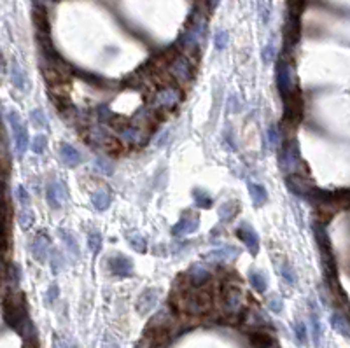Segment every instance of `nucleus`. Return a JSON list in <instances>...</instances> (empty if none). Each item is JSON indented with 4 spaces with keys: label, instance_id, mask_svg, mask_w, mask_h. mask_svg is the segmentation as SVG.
<instances>
[{
    "label": "nucleus",
    "instance_id": "obj_1",
    "mask_svg": "<svg viewBox=\"0 0 350 348\" xmlns=\"http://www.w3.org/2000/svg\"><path fill=\"white\" fill-rule=\"evenodd\" d=\"M4 318L6 322L20 332L23 324L28 320L27 315V304H25L23 294H9L4 301Z\"/></svg>",
    "mask_w": 350,
    "mask_h": 348
},
{
    "label": "nucleus",
    "instance_id": "obj_2",
    "mask_svg": "<svg viewBox=\"0 0 350 348\" xmlns=\"http://www.w3.org/2000/svg\"><path fill=\"white\" fill-rule=\"evenodd\" d=\"M7 121L11 125V132L14 137V146H16V152L20 156H23L27 152L28 146H30V140H28V130L25 126V123L21 121V118L18 115L16 110H11L7 114Z\"/></svg>",
    "mask_w": 350,
    "mask_h": 348
},
{
    "label": "nucleus",
    "instance_id": "obj_3",
    "mask_svg": "<svg viewBox=\"0 0 350 348\" xmlns=\"http://www.w3.org/2000/svg\"><path fill=\"white\" fill-rule=\"evenodd\" d=\"M282 100H284V121L291 123V125H298L303 118L301 93L294 88L286 96H282Z\"/></svg>",
    "mask_w": 350,
    "mask_h": 348
},
{
    "label": "nucleus",
    "instance_id": "obj_4",
    "mask_svg": "<svg viewBox=\"0 0 350 348\" xmlns=\"http://www.w3.org/2000/svg\"><path fill=\"white\" fill-rule=\"evenodd\" d=\"M210 306H212L210 296L205 294V292L193 291V292H186L182 296V308L186 311H189V313L194 315L205 313Z\"/></svg>",
    "mask_w": 350,
    "mask_h": 348
},
{
    "label": "nucleus",
    "instance_id": "obj_5",
    "mask_svg": "<svg viewBox=\"0 0 350 348\" xmlns=\"http://www.w3.org/2000/svg\"><path fill=\"white\" fill-rule=\"evenodd\" d=\"M11 238V206L6 199H0V254L7 252Z\"/></svg>",
    "mask_w": 350,
    "mask_h": 348
},
{
    "label": "nucleus",
    "instance_id": "obj_6",
    "mask_svg": "<svg viewBox=\"0 0 350 348\" xmlns=\"http://www.w3.org/2000/svg\"><path fill=\"white\" fill-rule=\"evenodd\" d=\"M198 226H200V217L196 215V213L193 212H184L182 217L179 219V222L174 226V229H172V235L174 237H186V235H191L194 233V231L198 229Z\"/></svg>",
    "mask_w": 350,
    "mask_h": 348
},
{
    "label": "nucleus",
    "instance_id": "obj_7",
    "mask_svg": "<svg viewBox=\"0 0 350 348\" xmlns=\"http://www.w3.org/2000/svg\"><path fill=\"white\" fill-rule=\"evenodd\" d=\"M168 72H170L179 82H187L191 79V75H193V68H191L189 60H187L186 56H180V54L174 56V60L170 61Z\"/></svg>",
    "mask_w": 350,
    "mask_h": 348
},
{
    "label": "nucleus",
    "instance_id": "obj_8",
    "mask_svg": "<svg viewBox=\"0 0 350 348\" xmlns=\"http://www.w3.org/2000/svg\"><path fill=\"white\" fill-rule=\"evenodd\" d=\"M237 237L244 242V245L249 249V252L252 256H258L259 252V237L254 231V227L247 222H242L240 226L237 227Z\"/></svg>",
    "mask_w": 350,
    "mask_h": 348
},
{
    "label": "nucleus",
    "instance_id": "obj_9",
    "mask_svg": "<svg viewBox=\"0 0 350 348\" xmlns=\"http://www.w3.org/2000/svg\"><path fill=\"white\" fill-rule=\"evenodd\" d=\"M286 182L291 193H294L296 196H301V198H310L312 191L315 189L308 179H305L303 175H298V173H291L286 179Z\"/></svg>",
    "mask_w": 350,
    "mask_h": 348
},
{
    "label": "nucleus",
    "instance_id": "obj_10",
    "mask_svg": "<svg viewBox=\"0 0 350 348\" xmlns=\"http://www.w3.org/2000/svg\"><path fill=\"white\" fill-rule=\"evenodd\" d=\"M180 100V91L177 88H163L154 95L153 105L158 108H172L179 103Z\"/></svg>",
    "mask_w": 350,
    "mask_h": 348
},
{
    "label": "nucleus",
    "instance_id": "obj_11",
    "mask_svg": "<svg viewBox=\"0 0 350 348\" xmlns=\"http://www.w3.org/2000/svg\"><path fill=\"white\" fill-rule=\"evenodd\" d=\"M277 86H279L280 96H286L287 93L294 89L291 77V67L286 61H279V65H277Z\"/></svg>",
    "mask_w": 350,
    "mask_h": 348
},
{
    "label": "nucleus",
    "instance_id": "obj_12",
    "mask_svg": "<svg viewBox=\"0 0 350 348\" xmlns=\"http://www.w3.org/2000/svg\"><path fill=\"white\" fill-rule=\"evenodd\" d=\"M109 268L114 275H118V277H130V275H133V261L130 259V257L123 256V254H118V256L110 257Z\"/></svg>",
    "mask_w": 350,
    "mask_h": 348
},
{
    "label": "nucleus",
    "instance_id": "obj_13",
    "mask_svg": "<svg viewBox=\"0 0 350 348\" xmlns=\"http://www.w3.org/2000/svg\"><path fill=\"white\" fill-rule=\"evenodd\" d=\"M67 196H68L67 189H65V186L58 182V180H55V182H51L48 186V201L53 208H61Z\"/></svg>",
    "mask_w": 350,
    "mask_h": 348
},
{
    "label": "nucleus",
    "instance_id": "obj_14",
    "mask_svg": "<svg viewBox=\"0 0 350 348\" xmlns=\"http://www.w3.org/2000/svg\"><path fill=\"white\" fill-rule=\"evenodd\" d=\"M238 256V249L229 247V245H224V247H219L215 250H210L208 254H205V259L212 261V263H228V261H233L235 257Z\"/></svg>",
    "mask_w": 350,
    "mask_h": 348
},
{
    "label": "nucleus",
    "instance_id": "obj_15",
    "mask_svg": "<svg viewBox=\"0 0 350 348\" xmlns=\"http://www.w3.org/2000/svg\"><path fill=\"white\" fill-rule=\"evenodd\" d=\"M34 21H35V27H37V37H48L49 20H48V13H46V9L42 6H35Z\"/></svg>",
    "mask_w": 350,
    "mask_h": 348
},
{
    "label": "nucleus",
    "instance_id": "obj_16",
    "mask_svg": "<svg viewBox=\"0 0 350 348\" xmlns=\"http://www.w3.org/2000/svg\"><path fill=\"white\" fill-rule=\"evenodd\" d=\"M222 304L224 310L228 313H235L242 308V292L235 287H229L228 291H224V298H222Z\"/></svg>",
    "mask_w": 350,
    "mask_h": 348
},
{
    "label": "nucleus",
    "instance_id": "obj_17",
    "mask_svg": "<svg viewBox=\"0 0 350 348\" xmlns=\"http://www.w3.org/2000/svg\"><path fill=\"white\" fill-rule=\"evenodd\" d=\"M49 249H51V242H49V238L46 237L44 233L37 235L34 240V244H32V252H34V257L39 261H44L46 257H48L49 254Z\"/></svg>",
    "mask_w": 350,
    "mask_h": 348
},
{
    "label": "nucleus",
    "instance_id": "obj_18",
    "mask_svg": "<svg viewBox=\"0 0 350 348\" xmlns=\"http://www.w3.org/2000/svg\"><path fill=\"white\" fill-rule=\"evenodd\" d=\"M58 235H60L61 242H63L65 249H67V252L72 256V259H77V257L81 256V252H79V244H77L75 235L68 229H60Z\"/></svg>",
    "mask_w": 350,
    "mask_h": 348
},
{
    "label": "nucleus",
    "instance_id": "obj_19",
    "mask_svg": "<svg viewBox=\"0 0 350 348\" xmlns=\"http://www.w3.org/2000/svg\"><path fill=\"white\" fill-rule=\"evenodd\" d=\"M60 156L61 161L67 166H70V168H74V166H77L81 163V152L75 149L74 146H70V144H63L60 147Z\"/></svg>",
    "mask_w": 350,
    "mask_h": 348
},
{
    "label": "nucleus",
    "instance_id": "obj_20",
    "mask_svg": "<svg viewBox=\"0 0 350 348\" xmlns=\"http://www.w3.org/2000/svg\"><path fill=\"white\" fill-rule=\"evenodd\" d=\"M121 137L130 144H146L147 133L140 126H128L121 130Z\"/></svg>",
    "mask_w": 350,
    "mask_h": 348
},
{
    "label": "nucleus",
    "instance_id": "obj_21",
    "mask_svg": "<svg viewBox=\"0 0 350 348\" xmlns=\"http://www.w3.org/2000/svg\"><path fill=\"white\" fill-rule=\"evenodd\" d=\"M158 294L160 292L156 291V289H153V291H146L142 296L139 298V301H137V308H139L140 313H147L149 310H153L154 306H156L158 303Z\"/></svg>",
    "mask_w": 350,
    "mask_h": 348
},
{
    "label": "nucleus",
    "instance_id": "obj_22",
    "mask_svg": "<svg viewBox=\"0 0 350 348\" xmlns=\"http://www.w3.org/2000/svg\"><path fill=\"white\" fill-rule=\"evenodd\" d=\"M189 278L194 287H201V285L207 284L208 278H210V271L205 266H201V264H194V266L189 268Z\"/></svg>",
    "mask_w": 350,
    "mask_h": 348
},
{
    "label": "nucleus",
    "instance_id": "obj_23",
    "mask_svg": "<svg viewBox=\"0 0 350 348\" xmlns=\"http://www.w3.org/2000/svg\"><path fill=\"white\" fill-rule=\"evenodd\" d=\"M247 189H249V194H251V198H252V203H254L256 206H261L268 201V193H266V189L261 186V184L249 182Z\"/></svg>",
    "mask_w": 350,
    "mask_h": 348
},
{
    "label": "nucleus",
    "instance_id": "obj_24",
    "mask_svg": "<svg viewBox=\"0 0 350 348\" xmlns=\"http://www.w3.org/2000/svg\"><path fill=\"white\" fill-rule=\"evenodd\" d=\"M249 282H251V285L254 287V291L259 292V294H265L266 289H268V280H266V277L263 275V271H258V270L249 271Z\"/></svg>",
    "mask_w": 350,
    "mask_h": 348
},
{
    "label": "nucleus",
    "instance_id": "obj_25",
    "mask_svg": "<svg viewBox=\"0 0 350 348\" xmlns=\"http://www.w3.org/2000/svg\"><path fill=\"white\" fill-rule=\"evenodd\" d=\"M11 81H13V84L16 86V88H20V89L27 88V75H25L23 68H21L16 61H13V65H11Z\"/></svg>",
    "mask_w": 350,
    "mask_h": 348
},
{
    "label": "nucleus",
    "instance_id": "obj_26",
    "mask_svg": "<svg viewBox=\"0 0 350 348\" xmlns=\"http://www.w3.org/2000/svg\"><path fill=\"white\" fill-rule=\"evenodd\" d=\"M193 198L200 208H210L212 206V196L205 189H200V187L193 189Z\"/></svg>",
    "mask_w": 350,
    "mask_h": 348
},
{
    "label": "nucleus",
    "instance_id": "obj_27",
    "mask_svg": "<svg viewBox=\"0 0 350 348\" xmlns=\"http://www.w3.org/2000/svg\"><path fill=\"white\" fill-rule=\"evenodd\" d=\"M331 325H333L334 331H338L340 334H343V336H347V338H350L348 324H347V320H345V318L341 317L340 313H333V315H331Z\"/></svg>",
    "mask_w": 350,
    "mask_h": 348
},
{
    "label": "nucleus",
    "instance_id": "obj_28",
    "mask_svg": "<svg viewBox=\"0 0 350 348\" xmlns=\"http://www.w3.org/2000/svg\"><path fill=\"white\" fill-rule=\"evenodd\" d=\"M91 199L96 210H107L110 205V194L107 191H96Z\"/></svg>",
    "mask_w": 350,
    "mask_h": 348
},
{
    "label": "nucleus",
    "instance_id": "obj_29",
    "mask_svg": "<svg viewBox=\"0 0 350 348\" xmlns=\"http://www.w3.org/2000/svg\"><path fill=\"white\" fill-rule=\"evenodd\" d=\"M88 247L91 250L93 256H96V254L102 250V235H100L98 231H91V233L88 235Z\"/></svg>",
    "mask_w": 350,
    "mask_h": 348
},
{
    "label": "nucleus",
    "instance_id": "obj_30",
    "mask_svg": "<svg viewBox=\"0 0 350 348\" xmlns=\"http://www.w3.org/2000/svg\"><path fill=\"white\" fill-rule=\"evenodd\" d=\"M235 213H237V205H235L233 201L224 203V205H221V208H219V217H221L222 222L231 220L235 217Z\"/></svg>",
    "mask_w": 350,
    "mask_h": 348
},
{
    "label": "nucleus",
    "instance_id": "obj_31",
    "mask_svg": "<svg viewBox=\"0 0 350 348\" xmlns=\"http://www.w3.org/2000/svg\"><path fill=\"white\" fill-rule=\"evenodd\" d=\"M310 322H312L313 339H315V343H319V338H320V320H319L317 308H315V304H313V303H312V311H310Z\"/></svg>",
    "mask_w": 350,
    "mask_h": 348
},
{
    "label": "nucleus",
    "instance_id": "obj_32",
    "mask_svg": "<svg viewBox=\"0 0 350 348\" xmlns=\"http://www.w3.org/2000/svg\"><path fill=\"white\" fill-rule=\"evenodd\" d=\"M34 220H35L34 212H32L28 206H27V208L21 210V213H20V224H21V227H23V229H28V227L34 224Z\"/></svg>",
    "mask_w": 350,
    "mask_h": 348
},
{
    "label": "nucleus",
    "instance_id": "obj_33",
    "mask_svg": "<svg viewBox=\"0 0 350 348\" xmlns=\"http://www.w3.org/2000/svg\"><path fill=\"white\" fill-rule=\"evenodd\" d=\"M9 179V161L4 154H0V187H4Z\"/></svg>",
    "mask_w": 350,
    "mask_h": 348
},
{
    "label": "nucleus",
    "instance_id": "obj_34",
    "mask_svg": "<svg viewBox=\"0 0 350 348\" xmlns=\"http://www.w3.org/2000/svg\"><path fill=\"white\" fill-rule=\"evenodd\" d=\"M46 146H48V139H46V135H37L34 137V140H32V151L35 152V154H42L46 149Z\"/></svg>",
    "mask_w": 350,
    "mask_h": 348
},
{
    "label": "nucleus",
    "instance_id": "obj_35",
    "mask_svg": "<svg viewBox=\"0 0 350 348\" xmlns=\"http://www.w3.org/2000/svg\"><path fill=\"white\" fill-rule=\"evenodd\" d=\"M130 245H132V249H135L137 252H146V240H144L140 235L133 233L130 235Z\"/></svg>",
    "mask_w": 350,
    "mask_h": 348
},
{
    "label": "nucleus",
    "instance_id": "obj_36",
    "mask_svg": "<svg viewBox=\"0 0 350 348\" xmlns=\"http://www.w3.org/2000/svg\"><path fill=\"white\" fill-rule=\"evenodd\" d=\"M252 345H258V346H272L275 345V341L273 339H270L268 334H261V332H258V334H252Z\"/></svg>",
    "mask_w": 350,
    "mask_h": 348
},
{
    "label": "nucleus",
    "instance_id": "obj_37",
    "mask_svg": "<svg viewBox=\"0 0 350 348\" xmlns=\"http://www.w3.org/2000/svg\"><path fill=\"white\" fill-rule=\"evenodd\" d=\"M280 273H282L284 280H286L287 284H291V285L296 284V273H294V270L291 268L289 263H284V266L280 268Z\"/></svg>",
    "mask_w": 350,
    "mask_h": 348
},
{
    "label": "nucleus",
    "instance_id": "obj_38",
    "mask_svg": "<svg viewBox=\"0 0 350 348\" xmlns=\"http://www.w3.org/2000/svg\"><path fill=\"white\" fill-rule=\"evenodd\" d=\"M268 310H272L273 313H282L284 310V299L280 298V296H272V298L268 299Z\"/></svg>",
    "mask_w": 350,
    "mask_h": 348
},
{
    "label": "nucleus",
    "instance_id": "obj_39",
    "mask_svg": "<svg viewBox=\"0 0 350 348\" xmlns=\"http://www.w3.org/2000/svg\"><path fill=\"white\" fill-rule=\"evenodd\" d=\"M32 121H34V125H37L39 128H48V119H46L44 112H42L41 108L32 110Z\"/></svg>",
    "mask_w": 350,
    "mask_h": 348
},
{
    "label": "nucleus",
    "instance_id": "obj_40",
    "mask_svg": "<svg viewBox=\"0 0 350 348\" xmlns=\"http://www.w3.org/2000/svg\"><path fill=\"white\" fill-rule=\"evenodd\" d=\"M214 44L217 49H224L228 44V32L226 30H217L214 35Z\"/></svg>",
    "mask_w": 350,
    "mask_h": 348
},
{
    "label": "nucleus",
    "instance_id": "obj_41",
    "mask_svg": "<svg viewBox=\"0 0 350 348\" xmlns=\"http://www.w3.org/2000/svg\"><path fill=\"white\" fill-rule=\"evenodd\" d=\"M95 166H96V168H98L102 173H105V175L112 173V165L109 163V159L102 158V156H98V158L95 159Z\"/></svg>",
    "mask_w": 350,
    "mask_h": 348
},
{
    "label": "nucleus",
    "instance_id": "obj_42",
    "mask_svg": "<svg viewBox=\"0 0 350 348\" xmlns=\"http://www.w3.org/2000/svg\"><path fill=\"white\" fill-rule=\"evenodd\" d=\"M294 332H296V338H298L299 343H305L306 341V325L305 322L298 320L294 324Z\"/></svg>",
    "mask_w": 350,
    "mask_h": 348
},
{
    "label": "nucleus",
    "instance_id": "obj_43",
    "mask_svg": "<svg viewBox=\"0 0 350 348\" xmlns=\"http://www.w3.org/2000/svg\"><path fill=\"white\" fill-rule=\"evenodd\" d=\"M61 266H63V259H61V254L58 252V250H53V252H51V270L55 271V273H58Z\"/></svg>",
    "mask_w": 350,
    "mask_h": 348
},
{
    "label": "nucleus",
    "instance_id": "obj_44",
    "mask_svg": "<svg viewBox=\"0 0 350 348\" xmlns=\"http://www.w3.org/2000/svg\"><path fill=\"white\" fill-rule=\"evenodd\" d=\"M16 194H18V199H20L21 205H23V206H28V203H30V198H28V193L25 191L23 186H18Z\"/></svg>",
    "mask_w": 350,
    "mask_h": 348
},
{
    "label": "nucleus",
    "instance_id": "obj_45",
    "mask_svg": "<svg viewBox=\"0 0 350 348\" xmlns=\"http://www.w3.org/2000/svg\"><path fill=\"white\" fill-rule=\"evenodd\" d=\"M268 137H270V146H272V147L279 146L280 137H279V130H277L275 126H272V128L268 130Z\"/></svg>",
    "mask_w": 350,
    "mask_h": 348
},
{
    "label": "nucleus",
    "instance_id": "obj_46",
    "mask_svg": "<svg viewBox=\"0 0 350 348\" xmlns=\"http://www.w3.org/2000/svg\"><path fill=\"white\" fill-rule=\"evenodd\" d=\"M273 58H275V51H273V46L272 44H268L265 49H263V60L268 63V61H272Z\"/></svg>",
    "mask_w": 350,
    "mask_h": 348
},
{
    "label": "nucleus",
    "instance_id": "obj_47",
    "mask_svg": "<svg viewBox=\"0 0 350 348\" xmlns=\"http://www.w3.org/2000/svg\"><path fill=\"white\" fill-rule=\"evenodd\" d=\"M58 294H60L58 285L53 284L51 287H49V291H48V303H53V301H56V298H58Z\"/></svg>",
    "mask_w": 350,
    "mask_h": 348
},
{
    "label": "nucleus",
    "instance_id": "obj_48",
    "mask_svg": "<svg viewBox=\"0 0 350 348\" xmlns=\"http://www.w3.org/2000/svg\"><path fill=\"white\" fill-rule=\"evenodd\" d=\"M6 70V61H4V58H2V53H0V74Z\"/></svg>",
    "mask_w": 350,
    "mask_h": 348
}]
</instances>
